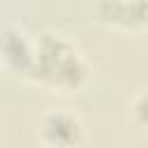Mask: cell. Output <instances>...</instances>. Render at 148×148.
<instances>
[{
    "instance_id": "1",
    "label": "cell",
    "mask_w": 148,
    "mask_h": 148,
    "mask_svg": "<svg viewBox=\"0 0 148 148\" xmlns=\"http://www.w3.org/2000/svg\"><path fill=\"white\" fill-rule=\"evenodd\" d=\"M42 141L49 146H76L83 139V127L76 113L53 109L42 118Z\"/></svg>"
},
{
    "instance_id": "4",
    "label": "cell",
    "mask_w": 148,
    "mask_h": 148,
    "mask_svg": "<svg viewBox=\"0 0 148 148\" xmlns=\"http://www.w3.org/2000/svg\"><path fill=\"white\" fill-rule=\"evenodd\" d=\"M146 5H148V0H146Z\"/></svg>"
},
{
    "instance_id": "2",
    "label": "cell",
    "mask_w": 148,
    "mask_h": 148,
    "mask_svg": "<svg viewBox=\"0 0 148 148\" xmlns=\"http://www.w3.org/2000/svg\"><path fill=\"white\" fill-rule=\"evenodd\" d=\"M0 58H2L5 67H9L12 72L28 74V72H35L37 51L25 39V32L21 28L12 25L0 32Z\"/></svg>"
},
{
    "instance_id": "3",
    "label": "cell",
    "mask_w": 148,
    "mask_h": 148,
    "mask_svg": "<svg viewBox=\"0 0 148 148\" xmlns=\"http://www.w3.org/2000/svg\"><path fill=\"white\" fill-rule=\"evenodd\" d=\"M132 118L139 127L148 130V90L141 92L139 97H134L132 102Z\"/></svg>"
}]
</instances>
